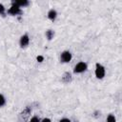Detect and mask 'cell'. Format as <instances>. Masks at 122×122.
<instances>
[{
  "mask_svg": "<svg viewBox=\"0 0 122 122\" xmlns=\"http://www.w3.org/2000/svg\"><path fill=\"white\" fill-rule=\"evenodd\" d=\"M95 76L98 79H102L105 76V68L99 63H96L95 65Z\"/></svg>",
  "mask_w": 122,
  "mask_h": 122,
  "instance_id": "obj_1",
  "label": "cell"
},
{
  "mask_svg": "<svg viewBox=\"0 0 122 122\" xmlns=\"http://www.w3.org/2000/svg\"><path fill=\"white\" fill-rule=\"evenodd\" d=\"M87 69H88L87 63H85V62H79V63H77V64L74 66L73 71H74L75 73H81V72H84Z\"/></svg>",
  "mask_w": 122,
  "mask_h": 122,
  "instance_id": "obj_2",
  "label": "cell"
},
{
  "mask_svg": "<svg viewBox=\"0 0 122 122\" xmlns=\"http://www.w3.org/2000/svg\"><path fill=\"white\" fill-rule=\"evenodd\" d=\"M71 53L69 51H64L60 55V59L63 63H69L71 60Z\"/></svg>",
  "mask_w": 122,
  "mask_h": 122,
  "instance_id": "obj_3",
  "label": "cell"
},
{
  "mask_svg": "<svg viewBox=\"0 0 122 122\" xmlns=\"http://www.w3.org/2000/svg\"><path fill=\"white\" fill-rule=\"evenodd\" d=\"M8 13L10 14V15H18V14H21L22 13V10H21V9H20L19 6L11 5V7L10 8V10H8Z\"/></svg>",
  "mask_w": 122,
  "mask_h": 122,
  "instance_id": "obj_4",
  "label": "cell"
},
{
  "mask_svg": "<svg viewBox=\"0 0 122 122\" xmlns=\"http://www.w3.org/2000/svg\"><path fill=\"white\" fill-rule=\"evenodd\" d=\"M19 43H20V46H21L22 48L28 46L29 43H30V37H29V35H28V34H24V35H22V36L20 37V41H19Z\"/></svg>",
  "mask_w": 122,
  "mask_h": 122,
  "instance_id": "obj_5",
  "label": "cell"
},
{
  "mask_svg": "<svg viewBox=\"0 0 122 122\" xmlns=\"http://www.w3.org/2000/svg\"><path fill=\"white\" fill-rule=\"evenodd\" d=\"M12 5H16L19 7H27L29 5V0H12Z\"/></svg>",
  "mask_w": 122,
  "mask_h": 122,
  "instance_id": "obj_6",
  "label": "cell"
},
{
  "mask_svg": "<svg viewBox=\"0 0 122 122\" xmlns=\"http://www.w3.org/2000/svg\"><path fill=\"white\" fill-rule=\"evenodd\" d=\"M56 17H57V12H56V10H53V9H52V10H50L49 12H48V18H49L50 20H51V21H54Z\"/></svg>",
  "mask_w": 122,
  "mask_h": 122,
  "instance_id": "obj_7",
  "label": "cell"
},
{
  "mask_svg": "<svg viewBox=\"0 0 122 122\" xmlns=\"http://www.w3.org/2000/svg\"><path fill=\"white\" fill-rule=\"evenodd\" d=\"M71 80V73L65 72L64 75L62 76V81L65 82V83H68V82H70Z\"/></svg>",
  "mask_w": 122,
  "mask_h": 122,
  "instance_id": "obj_8",
  "label": "cell"
},
{
  "mask_svg": "<svg viewBox=\"0 0 122 122\" xmlns=\"http://www.w3.org/2000/svg\"><path fill=\"white\" fill-rule=\"evenodd\" d=\"M53 36H54V31H53L52 30H48L46 31V37H47L49 40H51V39L53 38Z\"/></svg>",
  "mask_w": 122,
  "mask_h": 122,
  "instance_id": "obj_9",
  "label": "cell"
},
{
  "mask_svg": "<svg viewBox=\"0 0 122 122\" xmlns=\"http://www.w3.org/2000/svg\"><path fill=\"white\" fill-rule=\"evenodd\" d=\"M5 103H6V99H5L4 95L0 94V107H3L5 105Z\"/></svg>",
  "mask_w": 122,
  "mask_h": 122,
  "instance_id": "obj_10",
  "label": "cell"
},
{
  "mask_svg": "<svg viewBox=\"0 0 122 122\" xmlns=\"http://www.w3.org/2000/svg\"><path fill=\"white\" fill-rule=\"evenodd\" d=\"M107 121H108V122H115V117H114L112 114H110V115L107 117Z\"/></svg>",
  "mask_w": 122,
  "mask_h": 122,
  "instance_id": "obj_11",
  "label": "cell"
},
{
  "mask_svg": "<svg viewBox=\"0 0 122 122\" xmlns=\"http://www.w3.org/2000/svg\"><path fill=\"white\" fill-rule=\"evenodd\" d=\"M5 11H6V9L4 5L0 4V15H5Z\"/></svg>",
  "mask_w": 122,
  "mask_h": 122,
  "instance_id": "obj_12",
  "label": "cell"
},
{
  "mask_svg": "<svg viewBox=\"0 0 122 122\" xmlns=\"http://www.w3.org/2000/svg\"><path fill=\"white\" fill-rule=\"evenodd\" d=\"M36 60H37L39 63H41V62H43V60H44V57H43L42 55H38V56L36 57Z\"/></svg>",
  "mask_w": 122,
  "mask_h": 122,
  "instance_id": "obj_13",
  "label": "cell"
},
{
  "mask_svg": "<svg viewBox=\"0 0 122 122\" xmlns=\"http://www.w3.org/2000/svg\"><path fill=\"white\" fill-rule=\"evenodd\" d=\"M30 121H31V122H33V121H40V119H39L38 117H36V116H34V117H32V118H30Z\"/></svg>",
  "mask_w": 122,
  "mask_h": 122,
  "instance_id": "obj_14",
  "label": "cell"
},
{
  "mask_svg": "<svg viewBox=\"0 0 122 122\" xmlns=\"http://www.w3.org/2000/svg\"><path fill=\"white\" fill-rule=\"evenodd\" d=\"M60 121H68V122H70V119H68V118H63V119H61Z\"/></svg>",
  "mask_w": 122,
  "mask_h": 122,
  "instance_id": "obj_15",
  "label": "cell"
},
{
  "mask_svg": "<svg viewBox=\"0 0 122 122\" xmlns=\"http://www.w3.org/2000/svg\"><path fill=\"white\" fill-rule=\"evenodd\" d=\"M42 121H44V122H45V121H49V122H50L51 119H49V118H44V119H42Z\"/></svg>",
  "mask_w": 122,
  "mask_h": 122,
  "instance_id": "obj_16",
  "label": "cell"
}]
</instances>
